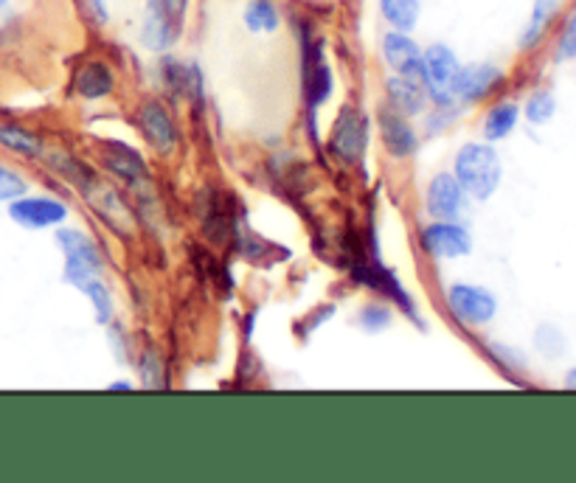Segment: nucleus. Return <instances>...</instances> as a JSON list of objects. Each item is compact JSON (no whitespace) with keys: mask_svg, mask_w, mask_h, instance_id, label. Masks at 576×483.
Here are the masks:
<instances>
[{"mask_svg":"<svg viewBox=\"0 0 576 483\" xmlns=\"http://www.w3.org/2000/svg\"><path fill=\"white\" fill-rule=\"evenodd\" d=\"M161 357L155 352H144V357H141V374H144V385L146 389H161L164 385V380H161Z\"/></svg>","mask_w":576,"mask_h":483,"instance_id":"27","label":"nucleus"},{"mask_svg":"<svg viewBox=\"0 0 576 483\" xmlns=\"http://www.w3.org/2000/svg\"><path fill=\"white\" fill-rule=\"evenodd\" d=\"M360 323H363L369 332H380V329L392 323V313H388L383 304H371V307H366L363 315H360Z\"/></svg>","mask_w":576,"mask_h":483,"instance_id":"28","label":"nucleus"},{"mask_svg":"<svg viewBox=\"0 0 576 483\" xmlns=\"http://www.w3.org/2000/svg\"><path fill=\"white\" fill-rule=\"evenodd\" d=\"M503 85V71L489 65V62H473V65H464V68L456 71V79L450 85V96L456 102L475 104L481 99H487L489 93Z\"/></svg>","mask_w":576,"mask_h":483,"instance_id":"5","label":"nucleus"},{"mask_svg":"<svg viewBox=\"0 0 576 483\" xmlns=\"http://www.w3.org/2000/svg\"><path fill=\"white\" fill-rule=\"evenodd\" d=\"M113 71L104 65V62H88L76 74V93L85 96V99H102V96L113 93Z\"/></svg>","mask_w":576,"mask_h":483,"instance_id":"15","label":"nucleus"},{"mask_svg":"<svg viewBox=\"0 0 576 483\" xmlns=\"http://www.w3.org/2000/svg\"><path fill=\"white\" fill-rule=\"evenodd\" d=\"M380 132H383L385 150L394 157H411L417 152V132L397 107L380 110Z\"/></svg>","mask_w":576,"mask_h":483,"instance_id":"12","label":"nucleus"},{"mask_svg":"<svg viewBox=\"0 0 576 483\" xmlns=\"http://www.w3.org/2000/svg\"><path fill=\"white\" fill-rule=\"evenodd\" d=\"M380 12L394 31H411L419 23V0H380Z\"/></svg>","mask_w":576,"mask_h":483,"instance_id":"21","label":"nucleus"},{"mask_svg":"<svg viewBox=\"0 0 576 483\" xmlns=\"http://www.w3.org/2000/svg\"><path fill=\"white\" fill-rule=\"evenodd\" d=\"M307 56V99L312 107H318L332 93V71L323 60L321 48H312Z\"/></svg>","mask_w":576,"mask_h":483,"instance_id":"16","label":"nucleus"},{"mask_svg":"<svg viewBox=\"0 0 576 483\" xmlns=\"http://www.w3.org/2000/svg\"><path fill=\"white\" fill-rule=\"evenodd\" d=\"M330 147L346 164H357L366 150V118L355 107L341 110L335 127H332Z\"/></svg>","mask_w":576,"mask_h":483,"instance_id":"8","label":"nucleus"},{"mask_svg":"<svg viewBox=\"0 0 576 483\" xmlns=\"http://www.w3.org/2000/svg\"><path fill=\"white\" fill-rule=\"evenodd\" d=\"M383 56L397 74H417L422 71V51L405 31H388L383 40Z\"/></svg>","mask_w":576,"mask_h":483,"instance_id":"14","label":"nucleus"},{"mask_svg":"<svg viewBox=\"0 0 576 483\" xmlns=\"http://www.w3.org/2000/svg\"><path fill=\"white\" fill-rule=\"evenodd\" d=\"M79 3V12L88 23L93 26H104V23L111 21V12H107V3L104 0H76Z\"/></svg>","mask_w":576,"mask_h":483,"instance_id":"29","label":"nucleus"},{"mask_svg":"<svg viewBox=\"0 0 576 483\" xmlns=\"http://www.w3.org/2000/svg\"><path fill=\"white\" fill-rule=\"evenodd\" d=\"M166 3H169V9H175V12H178L180 17H183V12H185V0H166Z\"/></svg>","mask_w":576,"mask_h":483,"instance_id":"32","label":"nucleus"},{"mask_svg":"<svg viewBox=\"0 0 576 483\" xmlns=\"http://www.w3.org/2000/svg\"><path fill=\"white\" fill-rule=\"evenodd\" d=\"M111 391H132V382H113Z\"/></svg>","mask_w":576,"mask_h":483,"instance_id":"33","label":"nucleus"},{"mask_svg":"<svg viewBox=\"0 0 576 483\" xmlns=\"http://www.w3.org/2000/svg\"><path fill=\"white\" fill-rule=\"evenodd\" d=\"M245 26L256 35H270L279 28V9L270 0H251L245 7Z\"/></svg>","mask_w":576,"mask_h":483,"instance_id":"22","label":"nucleus"},{"mask_svg":"<svg viewBox=\"0 0 576 483\" xmlns=\"http://www.w3.org/2000/svg\"><path fill=\"white\" fill-rule=\"evenodd\" d=\"M556 56H560V60H574L576 56V9L568 17V23H565L560 46H556Z\"/></svg>","mask_w":576,"mask_h":483,"instance_id":"30","label":"nucleus"},{"mask_svg":"<svg viewBox=\"0 0 576 483\" xmlns=\"http://www.w3.org/2000/svg\"><path fill=\"white\" fill-rule=\"evenodd\" d=\"M517 116H521L517 104H495L487 113V118H484V136H487V141H501V138L512 136V130L517 127Z\"/></svg>","mask_w":576,"mask_h":483,"instance_id":"19","label":"nucleus"},{"mask_svg":"<svg viewBox=\"0 0 576 483\" xmlns=\"http://www.w3.org/2000/svg\"><path fill=\"white\" fill-rule=\"evenodd\" d=\"M535 343L542 354H549V357H560L565 348V338L563 332L556 327H540L535 334Z\"/></svg>","mask_w":576,"mask_h":483,"instance_id":"26","label":"nucleus"},{"mask_svg":"<svg viewBox=\"0 0 576 483\" xmlns=\"http://www.w3.org/2000/svg\"><path fill=\"white\" fill-rule=\"evenodd\" d=\"M56 242H60L62 253H65V281L68 284L82 287L85 281L99 279L102 253H99V247L85 233L74 231V228H60L56 231Z\"/></svg>","mask_w":576,"mask_h":483,"instance_id":"2","label":"nucleus"},{"mask_svg":"<svg viewBox=\"0 0 576 483\" xmlns=\"http://www.w3.org/2000/svg\"><path fill=\"white\" fill-rule=\"evenodd\" d=\"M180 17L175 9H169L166 0H146L144 21H141V42L150 51H166L180 35Z\"/></svg>","mask_w":576,"mask_h":483,"instance_id":"6","label":"nucleus"},{"mask_svg":"<svg viewBox=\"0 0 576 483\" xmlns=\"http://www.w3.org/2000/svg\"><path fill=\"white\" fill-rule=\"evenodd\" d=\"M422 247L433 259H459L473 251V239L453 219H436L422 231Z\"/></svg>","mask_w":576,"mask_h":483,"instance_id":"7","label":"nucleus"},{"mask_svg":"<svg viewBox=\"0 0 576 483\" xmlns=\"http://www.w3.org/2000/svg\"><path fill=\"white\" fill-rule=\"evenodd\" d=\"M138 124L144 130L146 141L161 152V155H169L178 143V132H175V122L169 116V110L161 102H144L138 110Z\"/></svg>","mask_w":576,"mask_h":483,"instance_id":"10","label":"nucleus"},{"mask_svg":"<svg viewBox=\"0 0 576 483\" xmlns=\"http://www.w3.org/2000/svg\"><path fill=\"white\" fill-rule=\"evenodd\" d=\"M556 113V99L554 93H549V90H537V93L528 96L526 102V118L532 124H546L551 122Z\"/></svg>","mask_w":576,"mask_h":483,"instance_id":"24","label":"nucleus"},{"mask_svg":"<svg viewBox=\"0 0 576 483\" xmlns=\"http://www.w3.org/2000/svg\"><path fill=\"white\" fill-rule=\"evenodd\" d=\"M85 295H88L90 301H93V309H97V320L102 323V327H107L113 318V298L111 293H107V287L102 284L99 279H90L85 281L82 287H79Z\"/></svg>","mask_w":576,"mask_h":483,"instance_id":"23","label":"nucleus"},{"mask_svg":"<svg viewBox=\"0 0 576 483\" xmlns=\"http://www.w3.org/2000/svg\"><path fill=\"white\" fill-rule=\"evenodd\" d=\"M0 147H7L9 152H17L23 157H40L42 141L28 132L21 124H0Z\"/></svg>","mask_w":576,"mask_h":483,"instance_id":"18","label":"nucleus"},{"mask_svg":"<svg viewBox=\"0 0 576 483\" xmlns=\"http://www.w3.org/2000/svg\"><path fill=\"white\" fill-rule=\"evenodd\" d=\"M556 9H560V3H556V0H537L535 9H532V17H528V26L523 28V37H521L523 51L535 48L537 42L542 40L546 28H549V23L554 21Z\"/></svg>","mask_w":576,"mask_h":483,"instance_id":"20","label":"nucleus"},{"mask_svg":"<svg viewBox=\"0 0 576 483\" xmlns=\"http://www.w3.org/2000/svg\"><path fill=\"white\" fill-rule=\"evenodd\" d=\"M565 389L576 391V368H571L568 374H565Z\"/></svg>","mask_w":576,"mask_h":483,"instance_id":"31","label":"nucleus"},{"mask_svg":"<svg viewBox=\"0 0 576 483\" xmlns=\"http://www.w3.org/2000/svg\"><path fill=\"white\" fill-rule=\"evenodd\" d=\"M456 180L461 183L464 194L475 200H489L501 183V157L487 143H466L456 155L453 166Z\"/></svg>","mask_w":576,"mask_h":483,"instance_id":"1","label":"nucleus"},{"mask_svg":"<svg viewBox=\"0 0 576 483\" xmlns=\"http://www.w3.org/2000/svg\"><path fill=\"white\" fill-rule=\"evenodd\" d=\"M447 307L464 327H484L498 313V301L484 287L453 284L447 290Z\"/></svg>","mask_w":576,"mask_h":483,"instance_id":"4","label":"nucleus"},{"mask_svg":"<svg viewBox=\"0 0 576 483\" xmlns=\"http://www.w3.org/2000/svg\"><path fill=\"white\" fill-rule=\"evenodd\" d=\"M464 205V189L456 175L439 171L427 186V214L433 219H456Z\"/></svg>","mask_w":576,"mask_h":483,"instance_id":"11","label":"nucleus"},{"mask_svg":"<svg viewBox=\"0 0 576 483\" xmlns=\"http://www.w3.org/2000/svg\"><path fill=\"white\" fill-rule=\"evenodd\" d=\"M9 217L23 228H51L68 217V208L51 198H17L9 205Z\"/></svg>","mask_w":576,"mask_h":483,"instance_id":"9","label":"nucleus"},{"mask_svg":"<svg viewBox=\"0 0 576 483\" xmlns=\"http://www.w3.org/2000/svg\"><path fill=\"white\" fill-rule=\"evenodd\" d=\"M459 60H456L453 48L441 46H431L422 54V76H425V88L427 96H431L433 102L439 104V107H450L453 104V96H450V85L456 79V71H459Z\"/></svg>","mask_w":576,"mask_h":483,"instance_id":"3","label":"nucleus"},{"mask_svg":"<svg viewBox=\"0 0 576 483\" xmlns=\"http://www.w3.org/2000/svg\"><path fill=\"white\" fill-rule=\"evenodd\" d=\"M28 191V183L21 175L9 166L0 164V203H12V200L23 198Z\"/></svg>","mask_w":576,"mask_h":483,"instance_id":"25","label":"nucleus"},{"mask_svg":"<svg viewBox=\"0 0 576 483\" xmlns=\"http://www.w3.org/2000/svg\"><path fill=\"white\" fill-rule=\"evenodd\" d=\"M104 161H107L111 171L124 177L127 183H138V180H144L146 177V164L141 161V155L132 152L130 147H124V143H111V147L104 150Z\"/></svg>","mask_w":576,"mask_h":483,"instance_id":"17","label":"nucleus"},{"mask_svg":"<svg viewBox=\"0 0 576 483\" xmlns=\"http://www.w3.org/2000/svg\"><path fill=\"white\" fill-rule=\"evenodd\" d=\"M7 3H9V0H0V12H3V9H7Z\"/></svg>","mask_w":576,"mask_h":483,"instance_id":"34","label":"nucleus"},{"mask_svg":"<svg viewBox=\"0 0 576 483\" xmlns=\"http://www.w3.org/2000/svg\"><path fill=\"white\" fill-rule=\"evenodd\" d=\"M388 99H392V104L399 110V113H408V116L422 113L427 99L425 76H422V71H417V74L392 76V79H388Z\"/></svg>","mask_w":576,"mask_h":483,"instance_id":"13","label":"nucleus"}]
</instances>
